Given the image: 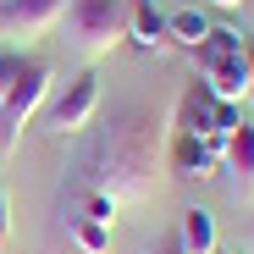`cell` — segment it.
Masks as SVG:
<instances>
[{"mask_svg":"<svg viewBox=\"0 0 254 254\" xmlns=\"http://www.w3.org/2000/svg\"><path fill=\"white\" fill-rule=\"evenodd\" d=\"M166 127L144 100H116L111 116L94 127V138L72 160V193H111L122 199H149L155 177L166 166Z\"/></svg>","mask_w":254,"mask_h":254,"instance_id":"obj_1","label":"cell"},{"mask_svg":"<svg viewBox=\"0 0 254 254\" xmlns=\"http://www.w3.org/2000/svg\"><path fill=\"white\" fill-rule=\"evenodd\" d=\"M193 56H199V83H204L216 100L243 105V100L254 94V56H249V39H243V33L210 28L204 45H199Z\"/></svg>","mask_w":254,"mask_h":254,"instance_id":"obj_2","label":"cell"},{"mask_svg":"<svg viewBox=\"0 0 254 254\" xmlns=\"http://www.w3.org/2000/svg\"><path fill=\"white\" fill-rule=\"evenodd\" d=\"M66 45L83 56H105L127 39V0H66Z\"/></svg>","mask_w":254,"mask_h":254,"instance_id":"obj_3","label":"cell"},{"mask_svg":"<svg viewBox=\"0 0 254 254\" xmlns=\"http://www.w3.org/2000/svg\"><path fill=\"white\" fill-rule=\"evenodd\" d=\"M50 77H56V66H50L45 56H28V61H22V77L11 83V94L0 100V155H11V149L22 144V127H28V116H33L39 105H45Z\"/></svg>","mask_w":254,"mask_h":254,"instance_id":"obj_4","label":"cell"},{"mask_svg":"<svg viewBox=\"0 0 254 254\" xmlns=\"http://www.w3.org/2000/svg\"><path fill=\"white\" fill-rule=\"evenodd\" d=\"M238 122H243V111L227 105V100H216L199 77L183 89V100H177V111H172V127H177V133H183V138H204V144H227V133H232Z\"/></svg>","mask_w":254,"mask_h":254,"instance_id":"obj_5","label":"cell"},{"mask_svg":"<svg viewBox=\"0 0 254 254\" xmlns=\"http://www.w3.org/2000/svg\"><path fill=\"white\" fill-rule=\"evenodd\" d=\"M94 111H100V72L94 66H83L66 89L50 100V133L56 138H72V133H83V127L94 122Z\"/></svg>","mask_w":254,"mask_h":254,"instance_id":"obj_6","label":"cell"},{"mask_svg":"<svg viewBox=\"0 0 254 254\" xmlns=\"http://www.w3.org/2000/svg\"><path fill=\"white\" fill-rule=\"evenodd\" d=\"M61 11H66V0H0V33H11V39L22 33V39H33V33L56 28Z\"/></svg>","mask_w":254,"mask_h":254,"instance_id":"obj_7","label":"cell"},{"mask_svg":"<svg viewBox=\"0 0 254 254\" xmlns=\"http://www.w3.org/2000/svg\"><path fill=\"white\" fill-rule=\"evenodd\" d=\"M221 166L238 177V199H254V122H238L232 133H227Z\"/></svg>","mask_w":254,"mask_h":254,"instance_id":"obj_8","label":"cell"},{"mask_svg":"<svg viewBox=\"0 0 254 254\" xmlns=\"http://www.w3.org/2000/svg\"><path fill=\"white\" fill-rule=\"evenodd\" d=\"M166 160L177 166V177H216L221 166V144H204V138H172L166 144Z\"/></svg>","mask_w":254,"mask_h":254,"instance_id":"obj_9","label":"cell"},{"mask_svg":"<svg viewBox=\"0 0 254 254\" xmlns=\"http://www.w3.org/2000/svg\"><path fill=\"white\" fill-rule=\"evenodd\" d=\"M127 39L144 45V50L172 45V39H166V17L155 11V0H127Z\"/></svg>","mask_w":254,"mask_h":254,"instance_id":"obj_10","label":"cell"},{"mask_svg":"<svg viewBox=\"0 0 254 254\" xmlns=\"http://www.w3.org/2000/svg\"><path fill=\"white\" fill-rule=\"evenodd\" d=\"M177 243H183V254H216L221 243H216V216L210 210H183V227H177Z\"/></svg>","mask_w":254,"mask_h":254,"instance_id":"obj_11","label":"cell"},{"mask_svg":"<svg viewBox=\"0 0 254 254\" xmlns=\"http://www.w3.org/2000/svg\"><path fill=\"white\" fill-rule=\"evenodd\" d=\"M204 33H210V17H204L199 6H183V11H172V17H166V39H172V45L199 50V45H204Z\"/></svg>","mask_w":254,"mask_h":254,"instance_id":"obj_12","label":"cell"},{"mask_svg":"<svg viewBox=\"0 0 254 254\" xmlns=\"http://www.w3.org/2000/svg\"><path fill=\"white\" fill-rule=\"evenodd\" d=\"M72 243H77L83 254H105V249H111V227H100V221H83V216H77Z\"/></svg>","mask_w":254,"mask_h":254,"instance_id":"obj_13","label":"cell"},{"mask_svg":"<svg viewBox=\"0 0 254 254\" xmlns=\"http://www.w3.org/2000/svg\"><path fill=\"white\" fill-rule=\"evenodd\" d=\"M83 221L111 227V221H116V199H111V193H83Z\"/></svg>","mask_w":254,"mask_h":254,"instance_id":"obj_14","label":"cell"},{"mask_svg":"<svg viewBox=\"0 0 254 254\" xmlns=\"http://www.w3.org/2000/svg\"><path fill=\"white\" fill-rule=\"evenodd\" d=\"M22 61H28L22 50H0V100H6V94H11V83L22 77Z\"/></svg>","mask_w":254,"mask_h":254,"instance_id":"obj_15","label":"cell"},{"mask_svg":"<svg viewBox=\"0 0 254 254\" xmlns=\"http://www.w3.org/2000/svg\"><path fill=\"white\" fill-rule=\"evenodd\" d=\"M11 238V204H6V188H0V243Z\"/></svg>","mask_w":254,"mask_h":254,"instance_id":"obj_16","label":"cell"},{"mask_svg":"<svg viewBox=\"0 0 254 254\" xmlns=\"http://www.w3.org/2000/svg\"><path fill=\"white\" fill-rule=\"evenodd\" d=\"M149 254H183V243H177V232H172V238H160V243H155Z\"/></svg>","mask_w":254,"mask_h":254,"instance_id":"obj_17","label":"cell"},{"mask_svg":"<svg viewBox=\"0 0 254 254\" xmlns=\"http://www.w3.org/2000/svg\"><path fill=\"white\" fill-rule=\"evenodd\" d=\"M216 6H238V0H216Z\"/></svg>","mask_w":254,"mask_h":254,"instance_id":"obj_18","label":"cell"},{"mask_svg":"<svg viewBox=\"0 0 254 254\" xmlns=\"http://www.w3.org/2000/svg\"><path fill=\"white\" fill-rule=\"evenodd\" d=\"M216 254H227V249H216Z\"/></svg>","mask_w":254,"mask_h":254,"instance_id":"obj_19","label":"cell"}]
</instances>
